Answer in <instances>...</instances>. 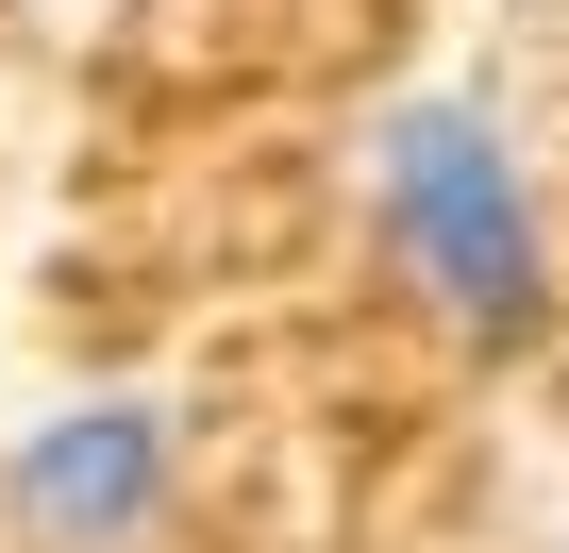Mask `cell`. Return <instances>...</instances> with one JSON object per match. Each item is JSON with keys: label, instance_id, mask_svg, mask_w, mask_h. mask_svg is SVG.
<instances>
[{"label": "cell", "instance_id": "6da1fadb", "mask_svg": "<svg viewBox=\"0 0 569 553\" xmlns=\"http://www.w3.org/2000/svg\"><path fill=\"white\" fill-rule=\"evenodd\" d=\"M369 218L402 251V286L469 353H536L552 336V218H536V185H519L486 101H386L369 118Z\"/></svg>", "mask_w": 569, "mask_h": 553}, {"label": "cell", "instance_id": "7a4b0ae2", "mask_svg": "<svg viewBox=\"0 0 569 553\" xmlns=\"http://www.w3.org/2000/svg\"><path fill=\"white\" fill-rule=\"evenodd\" d=\"M168 403H134V386H101V403H51L18 453H0V503H18V536H51V553H118V536H151L168 520Z\"/></svg>", "mask_w": 569, "mask_h": 553}]
</instances>
